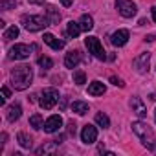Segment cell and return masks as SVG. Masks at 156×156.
Listing matches in <instances>:
<instances>
[{
  "mask_svg": "<svg viewBox=\"0 0 156 156\" xmlns=\"http://www.w3.org/2000/svg\"><path fill=\"white\" fill-rule=\"evenodd\" d=\"M33 81V70L28 64H20L15 66L11 70V83L15 90H26Z\"/></svg>",
  "mask_w": 156,
  "mask_h": 156,
  "instance_id": "1",
  "label": "cell"
},
{
  "mask_svg": "<svg viewBox=\"0 0 156 156\" xmlns=\"http://www.w3.org/2000/svg\"><path fill=\"white\" fill-rule=\"evenodd\" d=\"M132 130H134V134L141 140V143H143L151 152H154V154H156V136L152 134L151 127H149L147 123L134 121V123H132Z\"/></svg>",
  "mask_w": 156,
  "mask_h": 156,
  "instance_id": "2",
  "label": "cell"
},
{
  "mask_svg": "<svg viewBox=\"0 0 156 156\" xmlns=\"http://www.w3.org/2000/svg\"><path fill=\"white\" fill-rule=\"evenodd\" d=\"M20 22H22V26H24L28 31H31V33L42 31L46 26H50V20L46 19V15H44V17H42V15H24V17L20 19Z\"/></svg>",
  "mask_w": 156,
  "mask_h": 156,
  "instance_id": "3",
  "label": "cell"
},
{
  "mask_svg": "<svg viewBox=\"0 0 156 156\" xmlns=\"http://www.w3.org/2000/svg\"><path fill=\"white\" fill-rule=\"evenodd\" d=\"M57 101H59V92L55 88H44L42 94H41L39 105H41V108L50 110V108H53L57 105Z\"/></svg>",
  "mask_w": 156,
  "mask_h": 156,
  "instance_id": "4",
  "label": "cell"
},
{
  "mask_svg": "<svg viewBox=\"0 0 156 156\" xmlns=\"http://www.w3.org/2000/svg\"><path fill=\"white\" fill-rule=\"evenodd\" d=\"M85 46L88 48V53H92L96 59H99V61L107 59V51L103 50V46H101V42H99L98 37H87L85 39Z\"/></svg>",
  "mask_w": 156,
  "mask_h": 156,
  "instance_id": "5",
  "label": "cell"
},
{
  "mask_svg": "<svg viewBox=\"0 0 156 156\" xmlns=\"http://www.w3.org/2000/svg\"><path fill=\"white\" fill-rule=\"evenodd\" d=\"M35 50V46H28V44H15L9 50V59L13 61H24L31 55V51Z\"/></svg>",
  "mask_w": 156,
  "mask_h": 156,
  "instance_id": "6",
  "label": "cell"
},
{
  "mask_svg": "<svg viewBox=\"0 0 156 156\" xmlns=\"http://www.w3.org/2000/svg\"><path fill=\"white\" fill-rule=\"evenodd\" d=\"M116 9L125 19H132L136 15V11H138V8H136V4L132 0H116Z\"/></svg>",
  "mask_w": 156,
  "mask_h": 156,
  "instance_id": "7",
  "label": "cell"
},
{
  "mask_svg": "<svg viewBox=\"0 0 156 156\" xmlns=\"http://www.w3.org/2000/svg\"><path fill=\"white\" fill-rule=\"evenodd\" d=\"M149 59H151V53L149 51H143V53H140L134 61H132V66H134V70L138 72V73H145L147 70H149Z\"/></svg>",
  "mask_w": 156,
  "mask_h": 156,
  "instance_id": "8",
  "label": "cell"
},
{
  "mask_svg": "<svg viewBox=\"0 0 156 156\" xmlns=\"http://www.w3.org/2000/svg\"><path fill=\"white\" fill-rule=\"evenodd\" d=\"M62 127V118L59 116V114H53V116H50L46 121H44V132H48V134H53V132H57L59 129Z\"/></svg>",
  "mask_w": 156,
  "mask_h": 156,
  "instance_id": "9",
  "label": "cell"
},
{
  "mask_svg": "<svg viewBox=\"0 0 156 156\" xmlns=\"http://www.w3.org/2000/svg\"><path fill=\"white\" fill-rule=\"evenodd\" d=\"M81 140H83L87 145L94 143V141L98 140V129H96L94 125H85L83 130H81Z\"/></svg>",
  "mask_w": 156,
  "mask_h": 156,
  "instance_id": "10",
  "label": "cell"
},
{
  "mask_svg": "<svg viewBox=\"0 0 156 156\" xmlns=\"http://www.w3.org/2000/svg\"><path fill=\"white\" fill-rule=\"evenodd\" d=\"M127 41H129V31L127 30H118V31H114L112 35H110V42L114 44V46H125L127 44Z\"/></svg>",
  "mask_w": 156,
  "mask_h": 156,
  "instance_id": "11",
  "label": "cell"
},
{
  "mask_svg": "<svg viewBox=\"0 0 156 156\" xmlns=\"http://www.w3.org/2000/svg\"><path fill=\"white\" fill-rule=\"evenodd\" d=\"M129 105H130V108H132V112H134L136 116H140V118H145V116H147V107L143 105V101H141L140 98L134 96Z\"/></svg>",
  "mask_w": 156,
  "mask_h": 156,
  "instance_id": "12",
  "label": "cell"
},
{
  "mask_svg": "<svg viewBox=\"0 0 156 156\" xmlns=\"http://www.w3.org/2000/svg\"><path fill=\"white\" fill-rule=\"evenodd\" d=\"M81 62V51H68L66 57H64V64L66 68H77V64Z\"/></svg>",
  "mask_w": 156,
  "mask_h": 156,
  "instance_id": "13",
  "label": "cell"
},
{
  "mask_svg": "<svg viewBox=\"0 0 156 156\" xmlns=\"http://www.w3.org/2000/svg\"><path fill=\"white\" fill-rule=\"evenodd\" d=\"M44 42H46L48 46H51L53 50H62V48H64V41L57 39V37L51 35V33H44Z\"/></svg>",
  "mask_w": 156,
  "mask_h": 156,
  "instance_id": "14",
  "label": "cell"
},
{
  "mask_svg": "<svg viewBox=\"0 0 156 156\" xmlns=\"http://www.w3.org/2000/svg\"><path fill=\"white\" fill-rule=\"evenodd\" d=\"M105 92H107V87L101 81H92L88 85V94L90 96H103Z\"/></svg>",
  "mask_w": 156,
  "mask_h": 156,
  "instance_id": "15",
  "label": "cell"
},
{
  "mask_svg": "<svg viewBox=\"0 0 156 156\" xmlns=\"http://www.w3.org/2000/svg\"><path fill=\"white\" fill-rule=\"evenodd\" d=\"M57 147H59V143L53 140V141H50V143H44L42 147H39L35 152H37L39 156H41V154H53V152L57 151Z\"/></svg>",
  "mask_w": 156,
  "mask_h": 156,
  "instance_id": "16",
  "label": "cell"
},
{
  "mask_svg": "<svg viewBox=\"0 0 156 156\" xmlns=\"http://www.w3.org/2000/svg\"><path fill=\"white\" fill-rule=\"evenodd\" d=\"M46 19L50 20V26H51V24H59V20H61V13H59L53 6H48V8H46Z\"/></svg>",
  "mask_w": 156,
  "mask_h": 156,
  "instance_id": "17",
  "label": "cell"
},
{
  "mask_svg": "<svg viewBox=\"0 0 156 156\" xmlns=\"http://www.w3.org/2000/svg\"><path fill=\"white\" fill-rule=\"evenodd\" d=\"M20 114H22V108H20V105L19 103H15V105H11V107H8V119L13 123V121H17L19 118H20Z\"/></svg>",
  "mask_w": 156,
  "mask_h": 156,
  "instance_id": "18",
  "label": "cell"
},
{
  "mask_svg": "<svg viewBox=\"0 0 156 156\" xmlns=\"http://www.w3.org/2000/svg\"><path fill=\"white\" fill-rule=\"evenodd\" d=\"M72 112L79 114V116H85L88 112V103H85V101H73L72 103Z\"/></svg>",
  "mask_w": 156,
  "mask_h": 156,
  "instance_id": "19",
  "label": "cell"
},
{
  "mask_svg": "<svg viewBox=\"0 0 156 156\" xmlns=\"http://www.w3.org/2000/svg\"><path fill=\"white\" fill-rule=\"evenodd\" d=\"M83 30H81V26H79V22H73V20H70L68 22V26H66V33L72 37V39H75L77 35H79Z\"/></svg>",
  "mask_w": 156,
  "mask_h": 156,
  "instance_id": "20",
  "label": "cell"
},
{
  "mask_svg": "<svg viewBox=\"0 0 156 156\" xmlns=\"http://www.w3.org/2000/svg\"><path fill=\"white\" fill-rule=\"evenodd\" d=\"M79 26H81L83 31H92L94 30V19L90 15H83L81 20H79Z\"/></svg>",
  "mask_w": 156,
  "mask_h": 156,
  "instance_id": "21",
  "label": "cell"
},
{
  "mask_svg": "<svg viewBox=\"0 0 156 156\" xmlns=\"http://www.w3.org/2000/svg\"><path fill=\"white\" fill-rule=\"evenodd\" d=\"M96 123H98L101 129H108V127H110V119H108V116H107L105 112H98V114H96Z\"/></svg>",
  "mask_w": 156,
  "mask_h": 156,
  "instance_id": "22",
  "label": "cell"
},
{
  "mask_svg": "<svg viewBox=\"0 0 156 156\" xmlns=\"http://www.w3.org/2000/svg\"><path fill=\"white\" fill-rule=\"evenodd\" d=\"M17 141L20 143V147H24V149H31V138H30L26 132H19V134H17Z\"/></svg>",
  "mask_w": 156,
  "mask_h": 156,
  "instance_id": "23",
  "label": "cell"
},
{
  "mask_svg": "<svg viewBox=\"0 0 156 156\" xmlns=\"http://www.w3.org/2000/svg\"><path fill=\"white\" fill-rule=\"evenodd\" d=\"M30 125H31L33 129H37V130H39V129H42V127H44L42 116H41V114H33V116L30 118Z\"/></svg>",
  "mask_w": 156,
  "mask_h": 156,
  "instance_id": "24",
  "label": "cell"
},
{
  "mask_svg": "<svg viewBox=\"0 0 156 156\" xmlns=\"http://www.w3.org/2000/svg\"><path fill=\"white\" fill-rule=\"evenodd\" d=\"M73 83H75V85H79V87L87 83V75H85L83 70H75V72H73Z\"/></svg>",
  "mask_w": 156,
  "mask_h": 156,
  "instance_id": "25",
  "label": "cell"
},
{
  "mask_svg": "<svg viewBox=\"0 0 156 156\" xmlns=\"http://www.w3.org/2000/svg\"><path fill=\"white\" fill-rule=\"evenodd\" d=\"M17 37H19V28L17 26H11V28H8L4 31V41H13Z\"/></svg>",
  "mask_w": 156,
  "mask_h": 156,
  "instance_id": "26",
  "label": "cell"
},
{
  "mask_svg": "<svg viewBox=\"0 0 156 156\" xmlns=\"http://www.w3.org/2000/svg\"><path fill=\"white\" fill-rule=\"evenodd\" d=\"M39 66H41L42 70H50V68L53 66V61H51L50 57H44V55H42V57H39Z\"/></svg>",
  "mask_w": 156,
  "mask_h": 156,
  "instance_id": "27",
  "label": "cell"
},
{
  "mask_svg": "<svg viewBox=\"0 0 156 156\" xmlns=\"http://www.w3.org/2000/svg\"><path fill=\"white\" fill-rule=\"evenodd\" d=\"M15 6H17L15 0H0V9H4V11H8V9H15Z\"/></svg>",
  "mask_w": 156,
  "mask_h": 156,
  "instance_id": "28",
  "label": "cell"
},
{
  "mask_svg": "<svg viewBox=\"0 0 156 156\" xmlns=\"http://www.w3.org/2000/svg\"><path fill=\"white\" fill-rule=\"evenodd\" d=\"M8 98H11V90H9L8 87H2V98H0V103H2V105H4Z\"/></svg>",
  "mask_w": 156,
  "mask_h": 156,
  "instance_id": "29",
  "label": "cell"
},
{
  "mask_svg": "<svg viewBox=\"0 0 156 156\" xmlns=\"http://www.w3.org/2000/svg\"><path fill=\"white\" fill-rule=\"evenodd\" d=\"M110 83H112V85H116V87H119V88H123V87H125L123 79H119V77H116V75H112V77H110Z\"/></svg>",
  "mask_w": 156,
  "mask_h": 156,
  "instance_id": "30",
  "label": "cell"
},
{
  "mask_svg": "<svg viewBox=\"0 0 156 156\" xmlns=\"http://www.w3.org/2000/svg\"><path fill=\"white\" fill-rule=\"evenodd\" d=\"M75 127H77V125H75L73 121H70V123H68V134H70V136H75V130H77Z\"/></svg>",
  "mask_w": 156,
  "mask_h": 156,
  "instance_id": "31",
  "label": "cell"
},
{
  "mask_svg": "<svg viewBox=\"0 0 156 156\" xmlns=\"http://www.w3.org/2000/svg\"><path fill=\"white\" fill-rule=\"evenodd\" d=\"M61 4H62L64 8H70V6H72V0H61Z\"/></svg>",
  "mask_w": 156,
  "mask_h": 156,
  "instance_id": "32",
  "label": "cell"
},
{
  "mask_svg": "<svg viewBox=\"0 0 156 156\" xmlns=\"http://www.w3.org/2000/svg\"><path fill=\"white\" fill-rule=\"evenodd\" d=\"M151 13H152V20H154V22H156V6H154V8H152V9H151Z\"/></svg>",
  "mask_w": 156,
  "mask_h": 156,
  "instance_id": "33",
  "label": "cell"
},
{
  "mask_svg": "<svg viewBox=\"0 0 156 156\" xmlns=\"http://www.w3.org/2000/svg\"><path fill=\"white\" fill-rule=\"evenodd\" d=\"M145 41H156V35H149V37H145Z\"/></svg>",
  "mask_w": 156,
  "mask_h": 156,
  "instance_id": "34",
  "label": "cell"
},
{
  "mask_svg": "<svg viewBox=\"0 0 156 156\" xmlns=\"http://www.w3.org/2000/svg\"><path fill=\"white\" fill-rule=\"evenodd\" d=\"M31 4H42V0H30Z\"/></svg>",
  "mask_w": 156,
  "mask_h": 156,
  "instance_id": "35",
  "label": "cell"
},
{
  "mask_svg": "<svg viewBox=\"0 0 156 156\" xmlns=\"http://www.w3.org/2000/svg\"><path fill=\"white\" fill-rule=\"evenodd\" d=\"M149 99H151V101H156V94H151V96H149Z\"/></svg>",
  "mask_w": 156,
  "mask_h": 156,
  "instance_id": "36",
  "label": "cell"
},
{
  "mask_svg": "<svg viewBox=\"0 0 156 156\" xmlns=\"http://www.w3.org/2000/svg\"><path fill=\"white\" fill-rule=\"evenodd\" d=\"M154 121H156V110H154Z\"/></svg>",
  "mask_w": 156,
  "mask_h": 156,
  "instance_id": "37",
  "label": "cell"
}]
</instances>
